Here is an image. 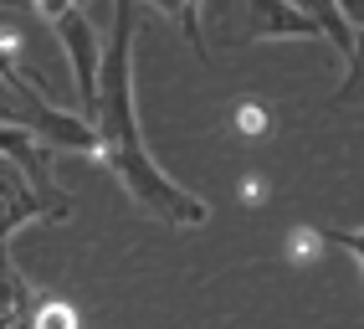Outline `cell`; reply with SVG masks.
<instances>
[{"label": "cell", "mask_w": 364, "mask_h": 329, "mask_svg": "<svg viewBox=\"0 0 364 329\" xmlns=\"http://www.w3.org/2000/svg\"><path fill=\"white\" fill-rule=\"evenodd\" d=\"M139 6H113V26L103 36V67H98V98H92V134H98V160L113 170V180L129 191L139 211H149L164 226H205L210 206L185 191L180 180L159 170V160L144 145L139 103H134V26Z\"/></svg>", "instance_id": "obj_1"}, {"label": "cell", "mask_w": 364, "mask_h": 329, "mask_svg": "<svg viewBox=\"0 0 364 329\" xmlns=\"http://www.w3.org/2000/svg\"><path fill=\"white\" fill-rule=\"evenodd\" d=\"M231 129H236L241 139H262V134H272V108H267L262 98L236 103V108H231Z\"/></svg>", "instance_id": "obj_7"}, {"label": "cell", "mask_w": 364, "mask_h": 329, "mask_svg": "<svg viewBox=\"0 0 364 329\" xmlns=\"http://www.w3.org/2000/svg\"><path fill=\"white\" fill-rule=\"evenodd\" d=\"M215 21H236V41H323L313 16L303 6H282V0H257V6H236V11H210Z\"/></svg>", "instance_id": "obj_4"}, {"label": "cell", "mask_w": 364, "mask_h": 329, "mask_svg": "<svg viewBox=\"0 0 364 329\" xmlns=\"http://www.w3.org/2000/svg\"><path fill=\"white\" fill-rule=\"evenodd\" d=\"M31 309H36V293L11 263V247L0 242V329H26Z\"/></svg>", "instance_id": "obj_5"}, {"label": "cell", "mask_w": 364, "mask_h": 329, "mask_svg": "<svg viewBox=\"0 0 364 329\" xmlns=\"http://www.w3.org/2000/svg\"><path fill=\"white\" fill-rule=\"evenodd\" d=\"M318 242L349 252L354 263H359V273H364V226H318Z\"/></svg>", "instance_id": "obj_10"}, {"label": "cell", "mask_w": 364, "mask_h": 329, "mask_svg": "<svg viewBox=\"0 0 364 329\" xmlns=\"http://www.w3.org/2000/svg\"><path fill=\"white\" fill-rule=\"evenodd\" d=\"M36 216H46L41 211V201L26 191V180H21L6 160H0V242L11 237L16 226H26V221H36Z\"/></svg>", "instance_id": "obj_6"}, {"label": "cell", "mask_w": 364, "mask_h": 329, "mask_svg": "<svg viewBox=\"0 0 364 329\" xmlns=\"http://www.w3.org/2000/svg\"><path fill=\"white\" fill-rule=\"evenodd\" d=\"M0 129L36 134L41 145H52V150L98 155V134L87 129V119H82V113H67V108H52V103H46V93L31 78L0 83Z\"/></svg>", "instance_id": "obj_2"}, {"label": "cell", "mask_w": 364, "mask_h": 329, "mask_svg": "<svg viewBox=\"0 0 364 329\" xmlns=\"http://www.w3.org/2000/svg\"><path fill=\"white\" fill-rule=\"evenodd\" d=\"M164 16H169V21H175V26L190 36L196 57H210V52H205V36H200V16H205V6H164Z\"/></svg>", "instance_id": "obj_11"}, {"label": "cell", "mask_w": 364, "mask_h": 329, "mask_svg": "<svg viewBox=\"0 0 364 329\" xmlns=\"http://www.w3.org/2000/svg\"><path fill=\"white\" fill-rule=\"evenodd\" d=\"M364 98V31H354V52H349V73L344 88L333 93V103H359Z\"/></svg>", "instance_id": "obj_9"}, {"label": "cell", "mask_w": 364, "mask_h": 329, "mask_svg": "<svg viewBox=\"0 0 364 329\" xmlns=\"http://www.w3.org/2000/svg\"><path fill=\"white\" fill-rule=\"evenodd\" d=\"M26 329H77V309L67 298H36Z\"/></svg>", "instance_id": "obj_8"}, {"label": "cell", "mask_w": 364, "mask_h": 329, "mask_svg": "<svg viewBox=\"0 0 364 329\" xmlns=\"http://www.w3.org/2000/svg\"><path fill=\"white\" fill-rule=\"evenodd\" d=\"M67 52V67H72V88H77V103L82 113H92V98H98V67H103V36L92 26V16L72 0H41L36 6Z\"/></svg>", "instance_id": "obj_3"}]
</instances>
